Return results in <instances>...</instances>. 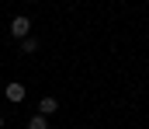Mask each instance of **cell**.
I'll list each match as a JSON object with an SVG mask.
<instances>
[{
    "instance_id": "6da1fadb",
    "label": "cell",
    "mask_w": 149,
    "mask_h": 129,
    "mask_svg": "<svg viewBox=\"0 0 149 129\" xmlns=\"http://www.w3.org/2000/svg\"><path fill=\"white\" fill-rule=\"evenodd\" d=\"M10 35H14V39H28V35H31V18H28V14L10 18Z\"/></svg>"
},
{
    "instance_id": "7a4b0ae2",
    "label": "cell",
    "mask_w": 149,
    "mask_h": 129,
    "mask_svg": "<svg viewBox=\"0 0 149 129\" xmlns=\"http://www.w3.org/2000/svg\"><path fill=\"white\" fill-rule=\"evenodd\" d=\"M3 94H7V101H14V105H21L28 94H24V84H17V80H10V84L3 87Z\"/></svg>"
},
{
    "instance_id": "3957f363",
    "label": "cell",
    "mask_w": 149,
    "mask_h": 129,
    "mask_svg": "<svg viewBox=\"0 0 149 129\" xmlns=\"http://www.w3.org/2000/svg\"><path fill=\"white\" fill-rule=\"evenodd\" d=\"M56 108H59V101L52 98V94H45V98H38V115H56Z\"/></svg>"
},
{
    "instance_id": "277c9868",
    "label": "cell",
    "mask_w": 149,
    "mask_h": 129,
    "mask_svg": "<svg viewBox=\"0 0 149 129\" xmlns=\"http://www.w3.org/2000/svg\"><path fill=\"white\" fill-rule=\"evenodd\" d=\"M28 129H49V119H45V115H31V119H28Z\"/></svg>"
},
{
    "instance_id": "5b68a950",
    "label": "cell",
    "mask_w": 149,
    "mask_h": 129,
    "mask_svg": "<svg viewBox=\"0 0 149 129\" xmlns=\"http://www.w3.org/2000/svg\"><path fill=\"white\" fill-rule=\"evenodd\" d=\"M21 52H28V56L38 52V39H31V35H28V39H21Z\"/></svg>"
},
{
    "instance_id": "8992f818",
    "label": "cell",
    "mask_w": 149,
    "mask_h": 129,
    "mask_svg": "<svg viewBox=\"0 0 149 129\" xmlns=\"http://www.w3.org/2000/svg\"><path fill=\"white\" fill-rule=\"evenodd\" d=\"M0 129H3V115H0Z\"/></svg>"
},
{
    "instance_id": "52a82bcc",
    "label": "cell",
    "mask_w": 149,
    "mask_h": 129,
    "mask_svg": "<svg viewBox=\"0 0 149 129\" xmlns=\"http://www.w3.org/2000/svg\"><path fill=\"white\" fill-rule=\"evenodd\" d=\"M146 4H149V0H146Z\"/></svg>"
}]
</instances>
